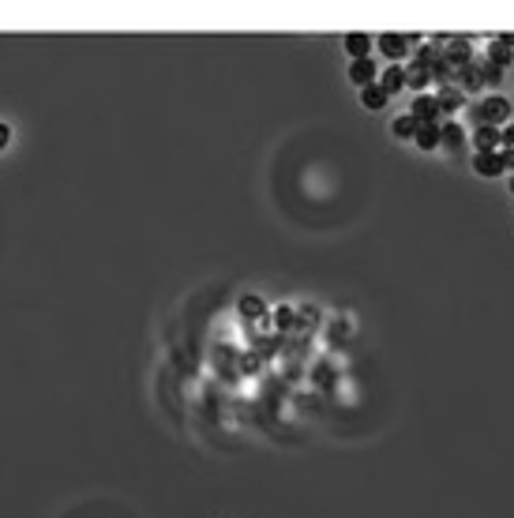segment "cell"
Returning <instances> with one entry per match:
<instances>
[{
    "label": "cell",
    "mask_w": 514,
    "mask_h": 518,
    "mask_svg": "<svg viewBox=\"0 0 514 518\" xmlns=\"http://www.w3.org/2000/svg\"><path fill=\"white\" fill-rule=\"evenodd\" d=\"M480 79H485V83H499V68H492V64H480Z\"/></svg>",
    "instance_id": "cell-21"
},
{
    "label": "cell",
    "mask_w": 514,
    "mask_h": 518,
    "mask_svg": "<svg viewBox=\"0 0 514 518\" xmlns=\"http://www.w3.org/2000/svg\"><path fill=\"white\" fill-rule=\"evenodd\" d=\"M409 117L417 120V128H421V124H435V117H440V98L417 94V102L409 105Z\"/></svg>",
    "instance_id": "cell-2"
},
{
    "label": "cell",
    "mask_w": 514,
    "mask_h": 518,
    "mask_svg": "<svg viewBox=\"0 0 514 518\" xmlns=\"http://www.w3.org/2000/svg\"><path fill=\"white\" fill-rule=\"evenodd\" d=\"M473 169L480 173V177H499V173H507V169H503L499 150H492V154H477V158H473Z\"/></svg>",
    "instance_id": "cell-5"
},
{
    "label": "cell",
    "mask_w": 514,
    "mask_h": 518,
    "mask_svg": "<svg viewBox=\"0 0 514 518\" xmlns=\"http://www.w3.org/2000/svg\"><path fill=\"white\" fill-rule=\"evenodd\" d=\"M440 136H443V143H447V147H458V143L466 139V136H462V128H458L454 120H451V124H443V128H440Z\"/></svg>",
    "instance_id": "cell-16"
},
{
    "label": "cell",
    "mask_w": 514,
    "mask_h": 518,
    "mask_svg": "<svg viewBox=\"0 0 514 518\" xmlns=\"http://www.w3.org/2000/svg\"><path fill=\"white\" fill-rule=\"evenodd\" d=\"M379 86H383V94H387V98H390V94H398L402 86H406V68H398V64H390V68L383 72V83H379Z\"/></svg>",
    "instance_id": "cell-8"
},
{
    "label": "cell",
    "mask_w": 514,
    "mask_h": 518,
    "mask_svg": "<svg viewBox=\"0 0 514 518\" xmlns=\"http://www.w3.org/2000/svg\"><path fill=\"white\" fill-rule=\"evenodd\" d=\"M510 113H514V105L507 102V98H499V94H496V98H488V102H480V105L473 109V120H477V128H480V124L496 128L499 120H507Z\"/></svg>",
    "instance_id": "cell-1"
},
{
    "label": "cell",
    "mask_w": 514,
    "mask_h": 518,
    "mask_svg": "<svg viewBox=\"0 0 514 518\" xmlns=\"http://www.w3.org/2000/svg\"><path fill=\"white\" fill-rule=\"evenodd\" d=\"M462 105V91H443L440 94V113H454Z\"/></svg>",
    "instance_id": "cell-15"
},
{
    "label": "cell",
    "mask_w": 514,
    "mask_h": 518,
    "mask_svg": "<svg viewBox=\"0 0 514 518\" xmlns=\"http://www.w3.org/2000/svg\"><path fill=\"white\" fill-rule=\"evenodd\" d=\"M275 323H278L282 330H289V327H293V312H289V308H278V312H275Z\"/></svg>",
    "instance_id": "cell-19"
},
{
    "label": "cell",
    "mask_w": 514,
    "mask_h": 518,
    "mask_svg": "<svg viewBox=\"0 0 514 518\" xmlns=\"http://www.w3.org/2000/svg\"><path fill=\"white\" fill-rule=\"evenodd\" d=\"M349 79H353V83L360 86V91L376 83V64H371V57H364V60H353V64H349Z\"/></svg>",
    "instance_id": "cell-3"
},
{
    "label": "cell",
    "mask_w": 514,
    "mask_h": 518,
    "mask_svg": "<svg viewBox=\"0 0 514 518\" xmlns=\"http://www.w3.org/2000/svg\"><path fill=\"white\" fill-rule=\"evenodd\" d=\"M510 192H514V177H510Z\"/></svg>",
    "instance_id": "cell-24"
},
{
    "label": "cell",
    "mask_w": 514,
    "mask_h": 518,
    "mask_svg": "<svg viewBox=\"0 0 514 518\" xmlns=\"http://www.w3.org/2000/svg\"><path fill=\"white\" fill-rule=\"evenodd\" d=\"M240 316H251V319H256V316H263V301H259V297H240Z\"/></svg>",
    "instance_id": "cell-14"
},
{
    "label": "cell",
    "mask_w": 514,
    "mask_h": 518,
    "mask_svg": "<svg viewBox=\"0 0 514 518\" xmlns=\"http://www.w3.org/2000/svg\"><path fill=\"white\" fill-rule=\"evenodd\" d=\"M395 136H398V139H413V136H417V120H413L409 113L398 117V120H395Z\"/></svg>",
    "instance_id": "cell-13"
},
{
    "label": "cell",
    "mask_w": 514,
    "mask_h": 518,
    "mask_svg": "<svg viewBox=\"0 0 514 518\" xmlns=\"http://www.w3.org/2000/svg\"><path fill=\"white\" fill-rule=\"evenodd\" d=\"M473 147H477V154H492V150L499 147V131L488 128V124H480V128L473 131Z\"/></svg>",
    "instance_id": "cell-6"
},
{
    "label": "cell",
    "mask_w": 514,
    "mask_h": 518,
    "mask_svg": "<svg viewBox=\"0 0 514 518\" xmlns=\"http://www.w3.org/2000/svg\"><path fill=\"white\" fill-rule=\"evenodd\" d=\"M8 139H12V131H8V124H0V150L8 147Z\"/></svg>",
    "instance_id": "cell-23"
},
{
    "label": "cell",
    "mask_w": 514,
    "mask_h": 518,
    "mask_svg": "<svg viewBox=\"0 0 514 518\" xmlns=\"http://www.w3.org/2000/svg\"><path fill=\"white\" fill-rule=\"evenodd\" d=\"M379 49L387 53L390 60H402L409 53V38L406 34H379Z\"/></svg>",
    "instance_id": "cell-4"
},
{
    "label": "cell",
    "mask_w": 514,
    "mask_h": 518,
    "mask_svg": "<svg viewBox=\"0 0 514 518\" xmlns=\"http://www.w3.org/2000/svg\"><path fill=\"white\" fill-rule=\"evenodd\" d=\"M488 60H492V68H510V64H514V53L507 49V46H499V41H496V46H492L488 49Z\"/></svg>",
    "instance_id": "cell-11"
},
{
    "label": "cell",
    "mask_w": 514,
    "mask_h": 518,
    "mask_svg": "<svg viewBox=\"0 0 514 518\" xmlns=\"http://www.w3.org/2000/svg\"><path fill=\"white\" fill-rule=\"evenodd\" d=\"M432 79V68L421 60V68H413V72H406V86H417V91H424V83Z\"/></svg>",
    "instance_id": "cell-12"
},
{
    "label": "cell",
    "mask_w": 514,
    "mask_h": 518,
    "mask_svg": "<svg viewBox=\"0 0 514 518\" xmlns=\"http://www.w3.org/2000/svg\"><path fill=\"white\" fill-rule=\"evenodd\" d=\"M462 86H466V91H477V86H480V68H466L462 72Z\"/></svg>",
    "instance_id": "cell-17"
},
{
    "label": "cell",
    "mask_w": 514,
    "mask_h": 518,
    "mask_svg": "<svg viewBox=\"0 0 514 518\" xmlns=\"http://www.w3.org/2000/svg\"><path fill=\"white\" fill-rule=\"evenodd\" d=\"M447 57H451V60H458V64H466V60H469V46H466V41H458V46H451V49H447Z\"/></svg>",
    "instance_id": "cell-18"
},
{
    "label": "cell",
    "mask_w": 514,
    "mask_h": 518,
    "mask_svg": "<svg viewBox=\"0 0 514 518\" xmlns=\"http://www.w3.org/2000/svg\"><path fill=\"white\" fill-rule=\"evenodd\" d=\"M413 143H417L421 150H435L443 143V136H440V128H435V124H421L417 136H413Z\"/></svg>",
    "instance_id": "cell-9"
},
{
    "label": "cell",
    "mask_w": 514,
    "mask_h": 518,
    "mask_svg": "<svg viewBox=\"0 0 514 518\" xmlns=\"http://www.w3.org/2000/svg\"><path fill=\"white\" fill-rule=\"evenodd\" d=\"M360 102H364V109H383V105H387V94H383L379 83H371V86L360 91Z\"/></svg>",
    "instance_id": "cell-10"
},
{
    "label": "cell",
    "mask_w": 514,
    "mask_h": 518,
    "mask_svg": "<svg viewBox=\"0 0 514 518\" xmlns=\"http://www.w3.org/2000/svg\"><path fill=\"white\" fill-rule=\"evenodd\" d=\"M345 53H349L353 60H364L368 53H371V38H368V34H360V30L345 34Z\"/></svg>",
    "instance_id": "cell-7"
},
{
    "label": "cell",
    "mask_w": 514,
    "mask_h": 518,
    "mask_svg": "<svg viewBox=\"0 0 514 518\" xmlns=\"http://www.w3.org/2000/svg\"><path fill=\"white\" fill-rule=\"evenodd\" d=\"M499 147L503 150H514V124H507V128L499 131Z\"/></svg>",
    "instance_id": "cell-20"
},
{
    "label": "cell",
    "mask_w": 514,
    "mask_h": 518,
    "mask_svg": "<svg viewBox=\"0 0 514 518\" xmlns=\"http://www.w3.org/2000/svg\"><path fill=\"white\" fill-rule=\"evenodd\" d=\"M499 158H503V169H514V150H499Z\"/></svg>",
    "instance_id": "cell-22"
}]
</instances>
